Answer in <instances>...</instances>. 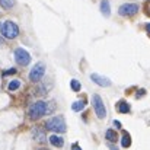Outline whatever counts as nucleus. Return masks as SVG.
<instances>
[{"instance_id":"1","label":"nucleus","mask_w":150,"mask_h":150,"mask_svg":"<svg viewBox=\"0 0 150 150\" xmlns=\"http://www.w3.org/2000/svg\"><path fill=\"white\" fill-rule=\"evenodd\" d=\"M47 112H48V103L45 100H37L35 103L31 105V108L28 111V115L32 121H37L41 117H44Z\"/></svg>"},{"instance_id":"2","label":"nucleus","mask_w":150,"mask_h":150,"mask_svg":"<svg viewBox=\"0 0 150 150\" xmlns=\"http://www.w3.org/2000/svg\"><path fill=\"white\" fill-rule=\"evenodd\" d=\"M45 127H47V130L54 131V133H66V130H67V125H66V121H64L63 117H52V118H50L45 122Z\"/></svg>"},{"instance_id":"3","label":"nucleus","mask_w":150,"mask_h":150,"mask_svg":"<svg viewBox=\"0 0 150 150\" xmlns=\"http://www.w3.org/2000/svg\"><path fill=\"white\" fill-rule=\"evenodd\" d=\"M1 34H3L4 38L13 40L19 35V26L12 21H6V22L1 23Z\"/></svg>"},{"instance_id":"4","label":"nucleus","mask_w":150,"mask_h":150,"mask_svg":"<svg viewBox=\"0 0 150 150\" xmlns=\"http://www.w3.org/2000/svg\"><path fill=\"white\" fill-rule=\"evenodd\" d=\"M45 74V64L44 63H37L31 71H29V80L34 82V83H38Z\"/></svg>"},{"instance_id":"5","label":"nucleus","mask_w":150,"mask_h":150,"mask_svg":"<svg viewBox=\"0 0 150 150\" xmlns=\"http://www.w3.org/2000/svg\"><path fill=\"white\" fill-rule=\"evenodd\" d=\"M92 105H93V109H95V114L99 120H103L106 117V108L103 105V100L100 98L98 93H95L92 96Z\"/></svg>"},{"instance_id":"6","label":"nucleus","mask_w":150,"mask_h":150,"mask_svg":"<svg viewBox=\"0 0 150 150\" xmlns=\"http://www.w3.org/2000/svg\"><path fill=\"white\" fill-rule=\"evenodd\" d=\"M139 9H140V6L137 3H124L118 7V13L121 16H133L139 12Z\"/></svg>"},{"instance_id":"7","label":"nucleus","mask_w":150,"mask_h":150,"mask_svg":"<svg viewBox=\"0 0 150 150\" xmlns=\"http://www.w3.org/2000/svg\"><path fill=\"white\" fill-rule=\"evenodd\" d=\"M13 55H15V60L18 61V64H21V66H26L31 63V54L23 48H16L13 51Z\"/></svg>"},{"instance_id":"8","label":"nucleus","mask_w":150,"mask_h":150,"mask_svg":"<svg viewBox=\"0 0 150 150\" xmlns=\"http://www.w3.org/2000/svg\"><path fill=\"white\" fill-rule=\"evenodd\" d=\"M91 80H92L93 83H96L98 86H102V88L111 86V80H109L108 77H105V76L98 74V73H92V74H91Z\"/></svg>"},{"instance_id":"9","label":"nucleus","mask_w":150,"mask_h":150,"mask_svg":"<svg viewBox=\"0 0 150 150\" xmlns=\"http://www.w3.org/2000/svg\"><path fill=\"white\" fill-rule=\"evenodd\" d=\"M117 111L120 112V114H128L130 111H131V106H130V103L128 102H125V100H120V102H117Z\"/></svg>"},{"instance_id":"10","label":"nucleus","mask_w":150,"mask_h":150,"mask_svg":"<svg viewBox=\"0 0 150 150\" xmlns=\"http://www.w3.org/2000/svg\"><path fill=\"white\" fill-rule=\"evenodd\" d=\"M100 13L103 16H109L111 15V4H109V0H100Z\"/></svg>"},{"instance_id":"11","label":"nucleus","mask_w":150,"mask_h":150,"mask_svg":"<svg viewBox=\"0 0 150 150\" xmlns=\"http://www.w3.org/2000/svg\"><path fill=\"white\" fill-rule=\"evenodd\" d=\"M50 143L54 146V147H63V146H64V140H63L61 137L55 136V134L50 136Z\"/></svg>"},{"instance_id":"12","label":"nucleus","mask_w":150,"mask_h":150,"mask_svg":"<svg viewBox=\"0 0 150 150\" xmlns=\"http://www.w3.org/2000/svg\"><path fill=\"white\" fill-rule=\"evenodd\" d=\"M85 106H86V99L76 100V102H73V103H71V109H73L74 112H80Z\"/></svg>"},{"instance_id":"13","label":"nucleus","mask_w":150,"mask_h":150,"mask_svg":"<svg viewBox=\"0 0 150 150\" xmlns=\"http://www.w3.org/2000/svg\"><path fill=\"white\" fill-rule=\"evenodd\" d=\"M105 139L108 140V142H111V143H115L117 140H118V134H117V131H114V130H106V133H105Z\"/></svg>"},{"instance_id":"14","label":"nucleus","mask_w":150,"mask_h":150,"mask_svg":"<svg viewBox=\"0 0 150 150\" xmlns=\"http://www.w3.org/2000/svg\"><path fill=\"white\" fill-rule=\"evenodd\" d=\"M121 146L125 147V149L131 146V136H130L127 131H124V134H122V137H121Z\"/></svg>"},{"instance_id":"15","label":"nucleus","mask_w":150,"mask_h":150,"mask_svg":"<svg viewBox=\"0 0 150 150\" xmlns=\"http://www.w3.org/2000/svg\"><path fill=\"white\" fill-rule=\"evenodd\" d=\"M19 88H21V80H12V82L9 83V86H7V89H9L10 92L18 91Z\"/></svg>"},{"instance_id":"16","label":"nucleus","mask_w":150,"mask_h":150,"mask_svg":"<svg viewBox=\"0 0 150 150\" xmlns=\"http://www.w3.org/2000/svg\"><path fill=\"white\" fill-rule=\"evenodd\" d=\"M70 88H71L74 92H80V89H82V85H80V82H79V80H76V79H71V82H70Z\"/></svg>"},{"instance_id":"17","label":"nucleus","mask_w":150,"mask_h":150,"mask_svg":"<svg viewBox=\"0 0 150 150\" xmlns=\"http://www.w3.org/2000/svg\"><path fill=\"white\" fill-rule=\"evenodd\" d=\"M0 4L3 9H12L15 6V0H0Z\"/></svg>"},{"instance_id":"18","label":"nucleus","mask_w":150,"mask_h":150,"mask_svg":"<svg viewBox=\"0 0 150 150\" xmlns=\"http://www.w3.org/2000/svg\"><path fill=\"white\" fill-rule=\"evenodd\" d=\"M15 73H16V69H9V70L3 71V76H10V74H15Z\"/></svg>"},{"instance_id":"19","label":"nucleus","mask_w":150,"mask_h":150,"mask_svg":"<svg viewBox=\"0 0 150 150\" xmlns=\"http://www.w3.org/2000/svg\"><path fill=\"white\" fill-rule=\"evenodd\" d=\"M144 12H146V15L150 16V0H146V6H144Z\"/></svg>"},{"instance_id":"20","label":"nucleus","mask_w":150,"mask_h":150,"mask_svg":"<svg viewBox=\"0 0 150 150\" xmlns=\"http://www.w3.org/2000/svg\"><path fill=\"white\" fill-rule=\"evenodd\" d=\"M143 95H146V91H144V89H140V91L137 92V98H142Z\"/></svg>"},{"instance_id":"21","label":"nucleus","mask_w":150,"mask_h":150,"mask_svg":"<svg viewBox=\"0 0 150 150\" xmlns=\"http://www.w3.org/2000/svg\"><path fill=\"white\" fill-rule=\"evenodd\" d=\"M71 150H82V149H80V146L77 143H74V144H71Z\"/></svg>"},{"instance_id":"22","label":"nucleus","mask_w":150,"mask_h":150,"mask_svg":"<svg viewBox=\"0 0 150 150\" xmlns=\"http://www.w3.org/2000/svg\"><path fill=\"white\" fill-rule=\"evenodd\" d=\"M114 125H115L117 128H121V122H120V121H114Z\"/></svg>"},{"instance_id":"23","label":"nucleus","mask_w":150,"mask_h":150,"mask_svg":"<svg viewBox=\"0 0 150 150\" xmlns=\"http://www.w3.org/2000/svg\"><path fill=\"white\" fill-rule=\"evenodd\" d=\"M146 31H147V34L150 35V23H146Z\"/></svg>"},{"instance_id":"24","label":"nucleus","mask_w":150,"mask_h":150,"mask_svg":"<svg viewBox=\"0 0 150 150\" xmlns=\"http://www.w3.org/2000/svg\"><path fill=\"white\" fill-rule=\"evenodd\" d=\"M109 149H111V150H118L117 147H114V146H109Z\"/></svg>"},{"instance_id":"25","label":"nucleus","mask_w":150,"mask_h":150,"mask_svg":"<svg viewBox=\"0 0 150 150\" xmlns=\"http://www.w3.org/2000/svg\"><path fill=\"white\" fill-rule=\"evenodd\" d=\"M1 42H3V38H1V37H0V45H1Z\"/></svg>"},{"instance_id":"26","label":"nucleus","mask_w":150,"mask_h":150,"mask_svg":"<svg viewBox=\"0 0 150 150\" xmlns=\"http://www.w3.org/2000/svg\"><path fill=\"white\" fill-rule=\"evenodd\" d=\"M0 29H1V23H0Z\"/></svg>"}]
</instances>
